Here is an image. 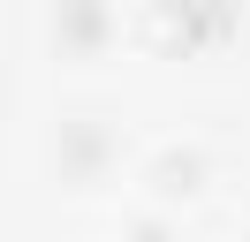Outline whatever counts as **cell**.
Returning a JSON list of instances; mask_svg holds the SVG:
<instances>
[{
	"instance_id": "cell-1",
	"label": "cell",
	"mask_w": 250,
	"mask_h": 242,
	"mask_svg": "<svg viewBox=\"0 0 250 242\" xmlns=\"http://www.w3.org/2000/svg\"><path fill=\"white\" fill-rule=\"evenodd\" d=\"M228 30H235V0H159L152 8V38L174 45V53H197Z\"/></svg>"
},
{
	"instance_id": "cell-2",
	"label": "cell",
	"mask_w": 250,
	"mask_h": 242,
	"mask_svg": "<svg viewBox=\"0 0 250 242\" xmlns=\"http://www.w3.org/2000/svg\"><path fill=\"white\" fill-rule=\"evenodd\" d=\"M106 151H114V129L99 114H68L61 121V174L68 182H91L99 166H106Z\"/></svg>"
},
{
	"instance_id": "cell-3",
	"label": "cell",
	"mask_w": 250,
	"mask_h": 242,
	"mask_svg": "<svg viewBox=\"0 0 250 242\" xmlns=\"http://www.w3.org/2000/svg\"><path fill=\"white\" fill-rule=\"evenodd\" d=\"M53 30H61V45L91 53V45H106L114 8H106V0H53Z\"/></svg>"
},
{
	"instance_id": "cell-4",
	"label": "cell",
	"mask_w": 250,
	"mask_h": 242,
	"mask_svg": "<svg viewBox=\"0 0 250 242\" xmlns=\"http://www.w3.org/2000/svg\"><path fill=\"white\" fill-rule=\"evenodd\" d=\"M197 174H205V151H189V144H174V151L152 159V182H159V189H197Z\"/></svg>"
},
{
	"instance_id": "cell-5",
	"label": "cell",
	"mask_w": 250,
	"mask_h": 242,
	"mask_svg": "<svg viewBox=\"0 0 250 242\" xmlns=\"http://www.w3.org/2000/svg\"><path fill=\"white\" fill-rule=\"evenodd\" d=\"M129 242H174V235H167L159 220H129Z\"/></svg>"
}]
</instances>
